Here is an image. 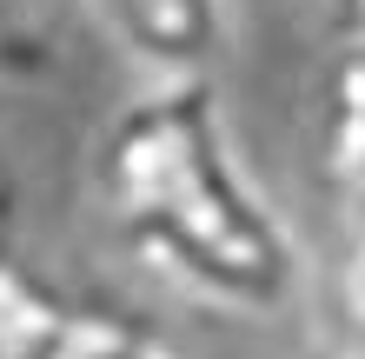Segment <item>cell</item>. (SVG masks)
I'll return each instance as SVG.
<instances>
[{
    "mask_svg": "<svg viewBox=\"0 0 365 359\" xmlns=\"http://www.w3.org/2000/svg\"><path fill=\"white\" fill-rule=\"evenodd\" d=\"M299 359H365V320L339 306L332 320H326V333H312V346L299 353Z\"/></svg>",
    "mask_w": 365,
    "mask_h": 359,
    "instance_id": "5",
    "label": "cell"
},
{
    "mask_svg": "<svg viewBox=\"0 0 365 359\" xmlns=\"http://www.w3.org/2000/svg\"><path fill=\"white\" fill-rule=\"evenodd\" d=\"M146 80L212 74L226 54V0H80Z\"/></svg>",
    "mask_w": 365,
    "mask_h": 359,
    "instance_id": "2",
    "label": "cell"
},
{
    "mask_svg": "<svg viewBox=\"0 0 365 359\" xmlns=\"http://www.w3.org/2000/svg\"><path fill=\"white\" fill-rule=\"evenodd\" d=\"M312 166L352 233H365V34H346L312 80Z\"/></svg>",
    "mask_w": 365,
    "mask_h": 359,
    "instance_id": "3",
    "label": "cell"
},
{
    "mask_svg": "<svg viewBox=\"0 0 365 359\" xmlns=\"http://www.w3.org/2000/svg\"><path fill=\"white\" fill-rule=\"evenodd\" d=\"M100 226L153 286L226 320H279L306 300V246L252 173L212 74L146 80L93 146Z\"/></svg>",
    "mask_w": 365,
    "mask_h": 359,
    "instance_id": "1",
    "label": "cell"
},
{
    "mask_svg": "<svg viewBox=\"0 0 365 359\" xmlns=\"http://www.w3.org/2000/svg\"><path fill=\"white\" fill-rule=\"evenodd\" d=\"M0 27H7V0H0Z\"/></svg>",
    "mask_w": 365,
    "mask_h": 359,
    "instance_id": "9",
    "label": "cell"
},
{
    "mask_svg": "<svg viewBox=\"0 0 365 359\" xmlns=\"http://www.w3.org/2000/svg\"><path fill=\"white\" fill-rule=\"evenodd\" d=\"M339 306L365 320V233H352V260H346V300H339Z\"/></svg>",
    "mask_w": 365,
    "mask_h": 359,
    "instance_id": "7",
    "label": "cell"
},
{
    "mask_svg": "<svg viewBox=\"0 0 365 359\" xmlns=\"http://www.w3.org/2000/svg\"><path fill=\"white\" fill-rule=\"evenodd\" d=\"M14 233H20V173L0 153V260H14Z\"/></svg>",
    "mask_w": 365,
    "mask_h": 359,
    "instance_id": "6",
    "label": "cell"
},
{
    "mask_svg": "<svg viewBox=\"0 0 365 359\" xmlns=\"http://www.w3.org/2000/svg\"><path fill=\"white\" fill-rule=\"evenodd\" d=\"M73 300L34 280L20 260H0V359H53L73 326Z\"/></svg>",
    "mask_w": 365,
    "mask_h": 359,
    "instance_id": "4",
    "label": "cell"
},
{
    "mask_svg": "<svg viewBox=\"0 0 365 359\" xmlns=\"http://www.w3.org/2000/svg\"><path fill=\"white\" fill-rule=\"evenodd\" d=\"M346 7V20H352V34H365V0H339Z\"/></svg>",
    "mask_w": 365,
    "mask_h": 359,
    "instance_id": "8",
    "label": "cell"
}]
</instances>
